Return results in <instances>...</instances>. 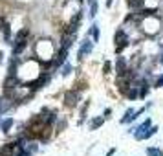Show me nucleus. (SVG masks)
<instances>
[{
  "label": "nucleus",
  "mask_w": 163,
  "mask_h": 156,
  "mask_svg": "<svg viewBox=\"0 0 163 156\" xmlns=\"http://www.w3.org/2000/svg\"><path fill=\"white\" fill-rule=\"evenodd\" d=\"M11 103H13V101H11V97H9V96H4V97H2V101H0V114H4L9 107H11Z\"/></svg>",
  "instance_id": "nucleus-9"
},
{
  "label": "nucleus",
  "mask_w": 163,
  "mask_h": 156,
  "mask_svg": "<svg viewBox=\"0 0 163 156\" xmlns=\"http://www.w3.org/2000/svg\"><path fill=\"white\" fill-rule=\"evenodd\" d=\"M161 64H163V55H161Z\"/></svg>",
  "instance_id": "nucleus-26"
},
{
  "label": "nucleus",
  "mask_w": 163,
  "mask_h": 156,
  "mask_svg": "<svg viewBox=\"0 0 163 156\" xmlns=\"http://www.w3.org/2000/svg\"><path fill=\"white\" fill-rule=\"evenodd\" d=\"M90 33H92L94 40L97 42V40H99V26H97V24H94V26H92V31H90Z\"/></svg>",
  "instance_id": "nucleus-16"
},
{
  "label": "nucleus",
  "mask_w": 163,
  "mask_h": 156,
  "mask_svg": "<svg viewBox=\"0 0 163 156\" xmlns=\"http://www.w3.org/2000/svg\"><path fill=\"white\" fill-rule=\"evenodd\" d=\"M79 2H83V0H79Z\"/></svg>",
  "instance_id": "nucleus-27"
},
{
  "label": "nucleus",
  "mask_w": 163,
  "mask_h": 156,
  "mask_svg": "<svg viewBox=\"0 0 163 156\" xmlns=\"http://www.w3.org/2000/svg\"><path fill=\"white\" fill-rule=\"evenodd\" d=\"M35 51H37V55L42 59V62L53 61V46H51L50 40H39L37 46H35Z\"/></svg>",
  "instance_id": "nucleus-1"
},
{
  "label": "nucleus",
  "mask_w": 163,
  "mask_h": 156,
  "mask_svg": "<svg viewBox=\"0 0 163 156\" xmlns=\"http://www.w3.org/2000/svg\"><path fill=\"white\" fill-rule=\"evenodd\" d=\"M141 90H139V97H145L147 94H148V83L147 81H141Z\"/></svg>",
  "instance_id": "nucleus-13"
},
{
  "label": "nucleus",
  "mask_w": 163,
  "mask_h": 156,
  "mask_svg": "<svg viewBox=\"0 0 163 156\" xmlns=\"http://www.w3.org/2000/svg\"><path fill=\"white\" fill-rule=\"evenodd\" d=\"M156 86H163V75H161V77L156 81Z\"/></svg>",
  "instance_id": "nucleus-23"
},
{
  "label": "nucleus",
  "mask_w": 163,
  "mask_h": 156,
  "mask_svg": "<svg viewBox=\"0 0 163 156\" xmlns=\"http://www.w3.org/2000/svg\"><path fill=\"white\" fill-rule=\"evenodd\" d=\"M147 152H148L150 156H163V152H161L159 149H148Z\"/></svg>",
  "instance_id": "nucleus-20"
},
{
  "label": "nucleus",
  "mask_w": 163,
  "mask_h": 156,
  "mask_svg": "<svg viewBox=\"0 0 163 156\" xmlns=\"http://www.w3.org/2000/svg\"><path fill=\"white\" fill-rule=\"evenodd\" d=\"M126 70H128L126 68V61L123 57H117V61H115V74L117 75H123Z\"/></svg>",
  "instance_id": "nucleus-6"
},
{
  "label": "nucleus",
  "mask_w": 163,
  "mask_h": 156,
  "mask_svg": "<svg viewBox=\"0 0 163 156\" xmlns=\"http://www.w3.org/2000/svg\"><path fill=\"white\" fill-rule=\"evenodd\" d=\"M95 15H97V2L92 0L90 2V17H95Z\"/></svg>",
  "instance_id": "nucleus-19"
},
{
  "label": "nucleus",
  "mask_w": 163,
  "mask_h": 156,
  "mask_svg": "<svg viewBox=\"0 0 163 156\" xmlns=\"http://www.w3.org/2000/svg\"><path fill=\"white\" fill-rule=\"evenodd\" d=\"M137 96H139V92H137V86H134V85H132V86H130V90L126 92V97H128V99H136Z\"/></svg>",
  "instance_id": "nucleus-12"
},
{
  "label": "nucleus",
  "mask_w": 163,
  "mask_h": 156,
  "mask_svg": "<svg viewBox=\"0 0 163 156\" xmlns=\"http://www.w3.org/2000/svg\"><path fill=\"white\" fill-rule=\"evenodd\" d=\"M66 57H68V48L61 46V50H59V53H57L55 61H53V66H55V68H59L61 64H64V61H66Z\"/></svg>",
  "instance_id": "nucleus-4"
},
{
  "label": "nucleus",
  "mask_w": 163,
  "mask_h": 156,
  "mask_svg": "<svg viewBox=\"0 0 163 156\" xmlns=\"http://www.w3.org/2000/svg\"><path fill=\"white\" fill-rule=\"evenodd\" d=\"M112 2L114 0H106V7H112Z\"/></svg>",
  "instance_id": "nucleus-25"
},
{
  "label": "nucleus",
  "mask_w": 163,
  "mask_h": 156,
  "mask_svg": "<svg viewBox=\"0 0 163 156\" xmlns=\"http://www.w3.org/2000/svg\"><path fill=\"white\" fill-rule=\"evenodd\" d=\"M110 72H112V62H110V61H105V64H103V74L108 75Z\"/></svg>",
  "instance_id": "nucleus-17"
},
{
  "label": "nucleus",
  "mask_w": 163,
  "mask_h": 156,
  "mask_svg": "<svg viewBox=\"0 0 163 156\" xmlns=\"http://www.w3.org/2000/svg\"><path fill=\"white\" fill-rule=\"evenodd\" d=\"M79 101V92L77 90H72V92H66V96H64V105L66 107H75Z\"/></svg>",
  "instance_id": "nucleus-3"
},
{
  "label": "nucleus",
  "mask_w": 163,
  "mask_h": 156,
  "mask_svg": "<svg viewBox=\"0 0 163 156\" xmlns=\"http://www.w3.org/2000/svg\"><path fill=\"white\" fill-rule=\"evenodd\" d=\"M114 40H115V53H121V51L128 46V37H126V33L123 29H117L115 31Z\"/></svg>",
  "instance_id": "nucleus-2"
},
{
  "label": "nucleus",
  "mask_w": 163,
  "mask_h": 156,
  "mask_svg": "<svg viewBox=\"0 0 163 156\" xmlns=\"http://www.w3.org/2000/svg\"><path fill=\"white\" fill-rule=\"evenodd\" d=\"M90 51H92V42H90L88 39H86L84 42H83V46H81V50H79V53H77V57H79V59H84V55H88Z\"/></svg>",
  "instance_id": "nucleus-7"
},
{
  "label": "nucleus",
  "mask_w": 163,
  "mask_h": 156,
  "mask_svg": "<svg viewBox=\"0 0 163 156\" xmlns=\"http://www.w3.org/2000/svg\"><path fill=\"white\" fill-rule=\"evenodd\" d=\"M11 125H13V119L9 118V119H6L4 123H2V130L4 132H9V129H11Z\"/></svg>",
  "instance_id": "nucleus-18"
},
{
  "label": "nucleus",
  "mask_w": 163,
  "mask_h": 156,
  "mask_svg": "<svg viewBox=\"0 0 163 156\" xmlns=\"http://www.w3.org/2000/svg\"><path fill=\"white\" fill-rule=\"evenodd\" d=\"M126 4L130 6V7H134V9H137V7H141L145 4V0H126Z\"/></svg>",
  "instance_id": "nucleus-14"
},
{
  "label": "nucleus",
  "mask_w": 163,
  "mask_h": 156,
  "mask_svg": "<svg viewBox=\"0 0 163 156\" xmlns=\"http://www.w3.org/2000/svg\"><path fill=\"white\" fill-rule=\"evenodd\" d=\"M137 116H136V110H132V108H128L126 112H125V116H123V119H121V123H128V121H134Z\"/></svg>",
  "instance_id": "nucleus-11"
},
{
  "label": "nucleus",
  "mask_w": 163,
  "mask_h": 156,
  "mask_svg": "<svg viewBox=\"0 0 163 156\" xmlns=\"http://www.w3.org/2000/svg\"><path fill=\"white\" fill-rule=\"evenodd\" d=\"M70 72H72V66H70V64H66V66H64V72H62V75H68Z\"/></svg>",
  "instance_id": "nucleus-22"
},
{
  "label": "nucleus",
  "mask_w": 163,
  "mask_h": 156,
  "mask_svg": "<svg viewBox=\"0 0 163 156\" xmlns=\"http://www.w3.org/2000/svg\"><path fill=\"white\" fill-rule=\"evenodd\" d=\"M28 35H29V29H28V28H22V29H20L18 33H17L15 42H20V40H28ZM15 42H13V44H15Z\"/></svg>",
  "instance_id": "nucleus-10"
},
{
  "label": "nucleus",
  "mask_w": 163,
  "mask_h": 156,
  "mask_svg": "<svg viewBox=\"0 0 163 156\" xmlns=\"http://www.w3.org/2000/svg\"><path fill=\"white\" fill-rule=\"evenodd\" d=\"M148 129H150V119H145V123H141L137 132H136V140H145V134Z\"/></svg>",
  "instance_id": "nucleus-5"
},
{
  "label": "nucleus",
  "mask_w": 163,
  "mask_h": 156,
  "mask_svg": "<svg viewBox=\"0 0 163 156\" xmlns=\"http://www.w3.org/2000/svg\"><path fill=\"white\" fill-rule=\"evenodd\" d=\"M2 33H4V39L7 44H13L11 42V26H9V22H2Z\"/></svg>",
  "instance_id": "nucleus-8"
},
{
  "label": "nucleus",
  "mask_w": 163,
  "mask_h": 156,
  "mask_svg": "<svg viewBox=\"0 0 163 156\" xmlns=\"http://www.w3.org/2000/svg\"><path fill=\"white\" fill-rule=\"evenodd\" d=\"M156 130H158L156 127H150V129L147 130V134H145V140H147V138H150V136H152V134H154V132H156Z\"/></svg>",
  "instance_id": "nucleus-21"
},
{
  "label": "nucleus",
  "mask_w": 163,
  "mask_h": 156,
  "mask_svg": "<svg viewBox=\"0 0 163 156\" xmlns=\"http://www.w3.org/2000/svg\"><path fill=\"white\" fill-rule=\"evenodd\" d=\"M110 114H112V110H110V108H106V110H105V118H108Z\"/></svg>",
  "instance_id": "nucleus-24"
},
{
  "label": "nucleus",
  "mask_w": 163,
  "mask_h": 156,
  "mask_svg": "<svg viewBox=\"0 0 163 156\" xmlns=\"http://www.w3.org/2000/svg\"><path fill=\"white\" fill-rule=\"evenodd\" d=\"M105 123V118H95L94 121H92V130H95V129H99L101 125Z\"/></svg>",
  "instance_id": "nucleus-15"
}]
</instances>
